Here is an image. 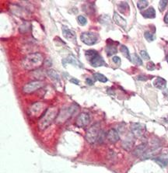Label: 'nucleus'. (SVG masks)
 I'll list each match as a JSON object with an SVG mask.
<instances>
[{
	"label": "nucleus",
	"instance_id": "dca6fc26",
	"mask_svg": "<svg viewBox=\"0 0 168 173\" xmlns=\"http://www.w3.org/2000/svg\"><path fill=\"white\" fill-rule=\"evenodd\" d=\"M142 16L146 19H153L156 17V11L153 7H149V9L141 12Z\"/></svg>",
	"mask_w": 168,
	"mask_h": 173
},
{
	"label": "nucleus",
	"instance_id": "20e7f679",
	"mask_svg": "<svg viewBox=\"0 0 168 173\" xmlns=\"http://www.w3.org/2000/svg\"><path fill=\"white\" fill-rule=\"evenodd\" d=\"M101 125L100 123H96L94 125L90 126V128L87 130L85 135V139L89 144H94L97 141H98L99 136L101 133Z\"/></svg>",
	"mask_w": 168,
	"mask_h": 173
},
{
	"label": "nucleus",
	"instance_id": "393cba45",
	"mask_svg": "<svg viewBox=\"0 0 168 173\" xmlns=\"http://www.w3.org/2000/svg\"><path fill=\"white\" fill-rule=\"evenodd\" d=\"M94 78H96L97 80H98L99 81H101V82H107L108 81V79L107 78V77L104 76V74H100V73H95L94 74Z\"/></svg>",
	"mask_w": 168,
	"mask_h": 173
},
{
	"label": "nucleus",
	"instance_id": "cd10ccee",
	"mask_svg": "<svg viewBox=\"0 0 168 173\" xmlns=\"http://www.w3.org/2000/svg\"><path fill=\"white\" fill-rule=\"evenodd\" d=\"M168 3V1H165V0H161L159 1V9L160 12H163V10L165 9V8L166 7Z\"/></svg>",
	"mask_w": 168,
	"mask_h": 173
},
{
	"label": "nucleus",
	"instance_id": "c85d7f7f",
	"mask_svg": "<svg viewBox=\"0 0 168 173\" xmlns=\"http://www.w3.org/2000/svg\"><path fill=\"white\" fill-rule=\"evenodd\" d=\"M77 21H78V22L81 26H85L87 22V18L84 16H79L78 17H77Z\"/></svg>",
	"mask_w": 168,
	"mask_h": 173
},
{
	"label": "nucleus",
	"instance_id": "f03ea898",
	"mask_svg": "<svg viewBox=\"0 0 168 173\" xmlns=\"http://www.w3.org/2000/svg\"><path fill=\"white\" fill-rule=\"evenodd\" d=\"M44 62V57L40 53H34L27 55L22 60V66L24 69L31 71L40 67Z\"/></svg>",
	"mask_w": 168,
	"mask_h": 173
},
{
	"label": "nucleus",
	"instance_id": "bb28decb",
	"mask_svg": "<svg viewBox=\"0 0 168 173\" xmlns=\"http://www.w3.org/2000/svg\"><path fill=\"white\" fill-rule=\"evenodd\" d=\"M118 9L121 11V12H125L127 9H128V4L126 2H121L119 5H118Z\"/></svg>",
	"mask_w": 168,
	"mask_h": 173
},
{
	"label": "nucleus",
	"instance_id": "423d86ee",
	"mask_svg": "<svg viewBox=\"0 0 168 173\" xmlns=\"http://www.w3.org/2000/svg\"><path fill=\"white\" fill-rule=\"evenodd\" d=\"M80 40L83 43L88 46H93L97 43L98 40V36L94 32H84L80 35Z\"/></svg>",
	"mask_w": 168,
	"mask_h": 173
},
{
	"label": "nucleus",
	"instance_id": "39448f33",
	"mask_svg": "<svg viewBox=\"0 0 168 173\" xmlns=\"http://www.w3.org/2000/svg\"><path fill=\"white\" fill-rule=\"evenodd\" d=\"M77 109V107L75 106H70L69 107H66L65 109H62L59 112V115L57 117V122L58 123H63L64 121L67 120L70 116L74 113Z\"/></svg>",
	"mask_w": 168,
	"mask_h": 173
},
{
	"label": "nucleus",
	"instance_id": "ddd939ff",
	"mask_svg": "<svg viewBox=\"0 0 168 173\" xmlns=\"http://www.w3.org/2000/svg\"><path fill=\"white\" fill-rule=\"evenodd\" d=\"M107 138L111 143H116L120 140L119 133L115 129H111L107 133Z\"/></svg>",
	"mask_w": 168,
	"mask_h": 173
},
{
	"label": "nucleus",
	"instance_id": "473e14b6",
	"mask_svg": "<svg viewBox=\"0 0 168 173\" xmlns=\"http://www.w3.org/2000/svg\"><path fill=\"white\" fill-rule=\"evenodd\" d=\"M137 79L139 80V81H146L147 80V78H146L144 74H140L139 76L137 77Z\"/></svg>",
	"mask_w": 168,
	"mask_h": 173
},
{
	"label": "nucleus",
	"instance_id": "0eeeda50",
	"mask_svg": "<svg viewBox=\"0 0 168 173\" xmlns=\"http://www.w3.org/2000/svg\"><path fill=\"white\" fill-rule=\"evenodd\" d=\"M44 85L43 81H34L31 82L26 84L23 87V92L25 94L33 93L34 92L38 90L39 88H42Z\"/></svg>",
	"mask_w": 168,
	"mask_h": 173
},
{
	"label": "nucleus",
	"instance_id": "72a5a7b5",
	"mask_svg": "<svg viewBox=\"0 0 168 173\" xmlns=\"http://www.w3.org/2000/svg\"><path fill=\"white\" fill-rule=\"evenodd\" d=\"M86 83L87 84V85H94V81H93L92 79H91V78H87V79H86Z\"/></svg>",
	"mask_w": 168,
	"mask_h": 173
},
{
	"label": "nucleus",
	"instance_id": "2f4dec72",
	"mask_svg": "<svg viewBox=\"0 0 168 173\" xmlns=\"http://www.w3.org/2000/svg\"><path fill=\"white\" fill-rule=\"evenodd\" d=\"M112 61H114V64H119L121 63V58L119 57H118V56H114V57H113Z\"/></svg>",
	"mask_w": 168,
	"mask_h": 173
},
{
	"label": "nucleus",
	"instance_id": "f8f14e48",
	"mask_svg": "<svg viewBox=\"0 0 168 173\" xmlns=\"http://www.w3.org/2000/svg\"><path fill=\"white\" fill-rule=\"evenodd\" d=\"M147 144L146 143H143V144H141L137 146L133 151V154L136 157H141L144 155V154L146 152V150H147Z\"/></svg>",
	"mask_w": 168,
	"mask_h": 173
},
{
	"label": "nucleus",
	"instance_id": "f3484780",
	"mask_svg": "<svg viewBox=\"0 0 168 173\" xmlns=\"http://www.w3.org/2000/svg\"><path fill=\"white\" fill-rule=\"evenodd\" d=\"M153 85H154L156 88H159V89H163L166 87V81L163 78H160V77H157L156 79L153 81L152 82Z\"/></svg>",
	"mask_w": 168,
	"mask_h": 173
},
{
	"label": "nucleus",
	"instance_id": "b1692460",
	"mask_svg": "<svg viewBox=\"0 0 168 173\" xmlns=\"http://www.w3.org/2000/svg\"><path fill=\"white\" fill-rule=\"evenodd\" d=\"M148 5H149V2L146 1V0H140V1L137 2V7L140 10H142L145 8H146L148 6Z\"/></svg>",
	"mask_w": 168,
	"mask_h": 173
},
{
	"label": "nucleus",
	"instance_id": "f704fd0d",
	"mask_svg": "<svg viewBox=\"0 0 168 173\" xmlns=\"http://www.w3.org/2000/svg\"><path fill=\"white\" fill-rule=\"evenodd\" d=\"M70 81L73 82V83H75L76 85H79V84H80V81H79L77 79H76V78H71Z\"/></svg>",
	"mask_w": 168,
	"mask_h": 173
},
{
	"label": "nucleus",
	"instance_id": "a878e982",
	"mask_svg": "<svg viewBox=\"0 0 168 173\" xmlns=\"http://www.w3.org/2000/svg\"><path fill=\"white\" fill-rule=\"evenodd\" d=\"M144 36H145V38H146V40H147V41L149 42H152L153 41V40L156 39V37H155L154 34L152 33H151L150 31H146L145 32V33H144Z\"/></svg>",
	"mask_w": 168,
	"mask_h": 173
},
{
	"label": "nucleus",
	"instance_id": "2eb2a0df",
	"mask_svg": "<svg viewBox=\"0 0 168 173\" xmlns=\"http://www.w3.org/2000/svg\"><path fill=\"white\" fill-rule=\"evenodd\" d=\"M113 19L114 21L115 22L117 25H118L119 26L121 27L124 28L125 29L126 27V25H127V22L125 19H124L122 16H121L118 12H114V15H113Z\"/></svg>",
	"mask_w": 168,
	"mask_h": 173
},
{
	"label": "nucleus",
	"instance_id": "9d476101",
	"mask_svg": "<svg viewBox=\"0 0 168 173\" xmlns=\"http://www.w3.org/2000/svg\"><path fill=\"white\" fill-rule=\"evenodd\" d=\"M62 30H63V36H64V37L66 39V40H70V41L72 42H74L75 43H76V35L73 30L69 29V28L66 26H63V27H62Z\"/></svg>",
	"mask_w": 168,
	"mask_h": 173
},
{
	"label": "nucleus",
	"instance_id": "6e6552de",
	"mask_svg": "<svg viewBox=\"0 0 168 173\" xmlns=\"http://www.w3.org/2000/svg\"><path fill=\"white\" fill-rule=\"evenodd\" d=\"M131 131L135 137H141L146 132V126L141 123H134L131 125Z\"/></svg>",
	"mask_w": 168,
	"mask_h": 173
},
{
	"label": "nucleus",
	"instance_id": "e433bc0d",
	"mask_svg": "<svg viewBox=\"0 0 168 173\" xmlns=\"http://www.w3.org/2000/svg\"><path fill=\"white\" fill-rule=\"evenodd\" d=\"M166 61H167V63H168V53H167V54H166Z\"/></svg>",
	"mask_w": 168,
	"mask_h": 173
},
{
	"label": "nucleus",
	"instance_id": "7ed1b4c3",
	"mask_svg": "<svg viewBox=\"0 0 168 173\" xmlns=\"http://www.w3.org/2000/svg\"><path fill=\"white\" fill-rule=\"evenodd\" d=\"M85 55L93 67H101V66H106L104 59L98 54L97 50H92V49L87 50Z\"/></svg>",
	"mask_w": 168,
	"mask_h": 173
},
{
	"label": "nucleus",
	"instance_id": "c756f323",
	"mask_svg": "<svg viewBox=\"0 0 168 173\" xmlns=\"http://www.w3.org/2000/svg\"><path fill=\"white\" fill-rule=\"evenodd\" d=\"M140 56L144 59V60H149V59H150V57H149V54H148L146 50H141Z\"/></svg>",
	"mask_w": 168,
	"mask_h": 173
},
{
	"label": "nucleus",
	"instance_id": "f257e3e1",
	"mask_svg": "<svg viewBox=\"0 0 168 173\" xmlns=\"http://www.w3.org/2000/svg\"><path fill=\"white\" fill-rule=\"evenodd\" d=\"M59 111L56 107L48 108L45 111L43 114L41 116L40 119L38 121V128L40 130H44L48 128L49 126L54 121L55 119H57Z\"/></svg>",
	"mask_w": 168,
	"mask_h": 173
},
{
	"label": "nucleus",
	"instance_id": "9b49d317",
	"mask_svg": "<svg viewBox=\"0 0 168 173\" xmlns=\"http://www.w3.org/2000/svg\"><path fill=\"white\" fill-rule=\"evenodd\" d=\"M44 109H45V104L42 102H36L30 106L29 112L31 116H36L40 114L42 110H44Z\"/></svg>",
	"mask_w": 168,
	"mask_h": 173
},
{
	"label": "nucleus",
	"instance_id": "a211bd4d",
	"mask_svg": "<svg viewBox=\"0 0 168 173\" xmlns=\"http://www.w3.org/2000/svg\"><path fill=\"white\" fill-rule=\"evenodd\" d=\"M105 50L108 56H112L117 54V52H118L117 47L114 44H108V46L106 47Z\"/></svg>",
	"mask_w": 168,
	"mask_h": 173
},
{
	"label": "nucleus",
	"instance_id": "4be33fe9",
	"mask_svg": "<svg viewBox=\"0 0 168 173\" xmlns=\"http://www.w3.org/2000/svg\"><path fill=\"white\" fill-rule=\"evenodd\" d=\"M121 52L123 54V55L125 56L126 58H128L129 61H132V57L130 56V53H129V50H128V47L125 45H121Z\"/></svg>",
	"mask_w": 168,
	"mask_h": 173
},
{
	"label": "nucleus",
	"instance_id": "4468645a",
	"mask_svg": "<svg viewBox=\"0 0 168 173\" xmlns=\"http://www.w3.org/2000/svg\"><path fill=\"white\" fill-rule=\"evenodd\" d=\"M63 64L64 66H66L67 64H72L75 66H77V67H83V64L80 62V61L77 60V59L73 55H69L67 57L63 59Z\"/></svg>",
	"mask_w": 168,
	"mask_h": 173
},
{
	"label": "nucleus",
	"instance_id": "5701e85b",
	"mask_svg": "<svg viewBox=\"0 0 168 173\" xmlns=\"http://www.w3.org/2000/svg\"><path fill=\"white\" fill-rule=\"evenodd\" d=\"M132 61L134 63V64H137V65H142V59L140 58L138 54H133L132 55Z\"/></svg>",
	"mask_w": 168,
	"mask_h": 173
},
{
	"label": "nucleus",
	"instance_id": "1a4fd4ad",
	"mask_svg": "<svg viewBox=\"0 0 168 173\" xmlns=\"http://www.w3.org/2000/svg\"><path fill=\"white\" fill-rule=\"evenodd\" d=\"M90 116L87 112H81L76 119V126L79 127H85L90 123Z\"/></svg>",
	"mask_w": 168,
	"mask_h": 173
},
{
	"label": "nucleus",
	"instance_id": "412c9836",
	"mask_svg": "<svg viewBox=\"0 0 168 173\" xmlns=\"http://www.w3.org/2000/svg\"><path fill=\"white\" fill-rule=\"evenodd\" d=\"M134 145V142L131 140H125V141L122 143V147H124L125 150L126 151H131Z\"/></svg>",
	"mask_w": 168,
	"mask_h": 173
},
{
	"label": "nucleus",
	"instance_id": "c9c22d12",
	"mask_svg": "<svg viewBox=\"0 0 168 173\" xmlns=\"http://www.w3.org/2000/svg\"><path fill=\"white\" fill-rule=\"evenodd\" d=\"M164 22L165 23H166V24H168V12H166V15H165V16H164Z\"/></svg>",
	"mask_w": 168,
	"mask_h": 173
},
{
	"label": "nucleus",
	"instance_id": "6ab92c4d",
	"mask_svg": "<svg viewBox=\"0 0 168 173\" xmlns=\"http://www.w3.org/2000/svg\"><path fill=\"white\" fill-rule=\"evenodd\" d=\"M48 75L52 78V80H54V81H60V75H59V73L54 69H50L48 71Z\"/></svg>",
	"mask_w": 168,
	"mask_h": 173
},
{
	"label": "nucleus",
	"instance_id": "aec40b11",
	"mask_svg": "<svg viewBox=\"0 0 168 173\" xmlns=\"http://www.w3.org/2000/svg\"><path fill=\"white\" fill-rule=\"evenodd\" d=\"M153 160H154L156 163H158V164H159V165L162 167V168H164V167H166L168 164V158H163V157H155V158H153Z\"/></svg>",
	"mask_w": 168,
	"mask_h": 173
},
{
	"label": "nucleus",
	"instance_id": "7c9ffc66",
	"mask_svg": "<svg viewBox=\"0 0 168 173\" xmlns=\"http://www.w3.org/2000/svg\"><path fill=\"white\" fill-rule=\"evenodd\" d=\"M147 69L149 71H152L155 69V64L152 61H149L147 64Z\"/></svg>",
	"mask_w": 168,
	"mask_h": 173
}]
</instances>
